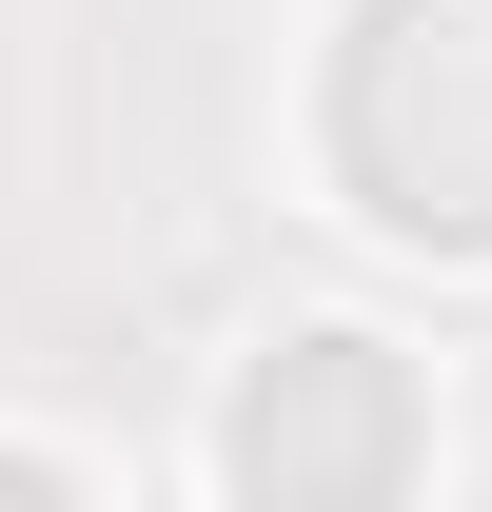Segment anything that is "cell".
Returning <instances> with one entry per match:
<instances>
[{
    "label": "cell",
    "mask_w": 492,
    "mask_h": 512,
    "mask_svg": "<svg viewBox=\"0 0 492 512\" xmlns=\"http://www.w3.org/2000/svg\"><path fill=\"white\" fill-rule=\"evenodd\" d=\"M237 473H256V512H374L394 493V375H374L355 335L276 355L256 414H237Z\"/></svg>",
    "instance_id": "6da1fadb"
},
{
    "label": "cell",
    "mask_w": 492,
    "mask_h": 512,
    "mask_svg": "<svg viewBox=\"0 0 492 512\" xmlns=\"http://www.w3.org/2000/svg\"><path fill=\"white\" fill-rule=\"evenodd\" d=\"M0 512H79V493H60V473H20V453H0Z\"/></svg>",
    "instance_id": "7a4b0ae2"
}]
</instances>
